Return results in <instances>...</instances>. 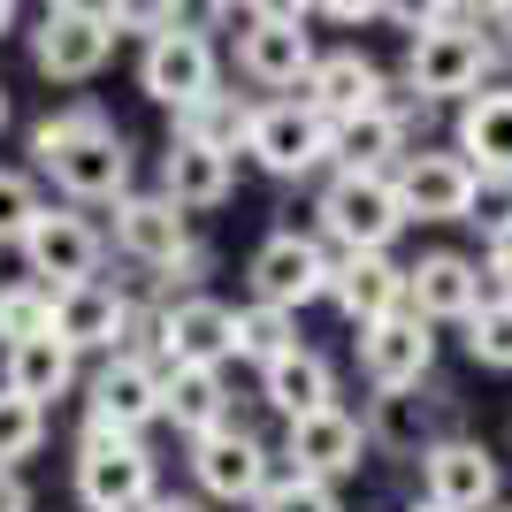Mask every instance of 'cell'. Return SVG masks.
Listing matches in <instances>:
<instances>
[{
	"label": "cell",
	"mask_w": 512,
	"mask_h": 512,
	"mask_svg": "<svg viewBox=\"0 0 512 512\" xmlns=\"http://www.w3.org/2000/svg\"><path fill=\"white\" fill-rule=\"evenodd\" d=\"M398 146H406V115L398 107H375V115H352V123L329 130V153L344 161L337 176H383V161Z\"/></svg>",
	"instance_id": "obj_28"
},
{
	"label": "cell",
	"mask_w": 512,
	"mask_h": 512,
	"mask_svg": "<svg viewBox=\"0 0 512 512\" xmlns=\"http://www.w3.org/2000/svg\"><path fill=\"white\" fill-rule=\"evenodd\" d=\"M31 153H39V169L62 184L77 207H115V199L130 192V146L123 130L107 123L100 107H69V115H46L39 130H31Z\"/></svg>",
	"instance_id": "obj_1"
},
{
	"label": "cell",
	"mask_w": 512,
	"mask_h": 512,
	"mask_svg": "<svg viewBox=\"0 0 512 512\" xmlns=\"http://www.w3.org/2000/svg\"><path fill=\"white\" fill-rule=\"evenodd\" d=\"M490 276L505 283V299H512V230H505V237H490Z\"/></svg>",
	"instance_id": "obj_38"
},
{
	"label": "cell",
	"mask_w": 512,
	"mask_h": 512,
	"mask_svg": "<svg viewBox=\"0 0 512 512\" xmlns=\"http://www.w3.org/2000/svg\"><path fill=\"white\" fill-rule=\"evenodd\" d=\"M459 161H467L474 176L512 184V92L467 100V115H459Z\"/></svg>",
	"instance_id": "obj_24"
},
{
	"label": "cell",
	"mask_w": 512,
	"mask_h": 512,
	"mask_svg": "<svg viewBox=\"0 0 512 512\" xmlns=\"http://www.w3.org/2000/svg\"><path fill=\"white\" fill-rule=\"evenodd\" d=\"M0 123H8V85H0Z\"/></svg>",
	"instance_id": "obj_43"
},
{
	"label": "cell",
	"mask_w": 512,
	"mask_h": 512,
	"mask_svg": "<svg viewBox=\"0 0 512 512\" xmlns=\"http://www.w3.org/2000/svg\"><path fill=\"white\" fill-rule=\"evenodd\" d=\"M46 329H54V291H39V283H8V291H0V352L46 337Z\"/></svg>",
	"instance_id": "obj_32"
},
{
	"label": "cell",
	"mask_w": 512,
	"mask_h": 512,
	"mask_svg": "<svg viewBox=\"0 0 512 512\" xmlns=\"http://www.w3.org/2000/svg\"><path fill=\"white\" fill-rule=\"evenodd\" d=\"M428 360H436V337H428V321L413 314H390L375 321V329H360V367L375 390H413L428 375Z\"/></svg>",
	"instance_id": "obj_18"
},
{
	"label": "cell",
	"mask_w": 512,
	"mask_h": 512,
	"mask_svg": "<svg viewBox=\"0 0 512 512\" xmlns=\"http://www.w3.org/2000/svg\"><path fill=\"white\" fill-rule=\"evenodd\" d=\"M482 306V268L467 253H428L406 268V314L413 321H467Z\"/></svg>",
	"instance_id": "obj_19"
},
{
	"label": "cell",
	"mask_w": 512,
	"mask_h": 512,
	"mask_svg": "<svg viewBox=\"0 0 512 512\" xmlns=\"http://www.w3.org/2000/svg\"><path fill=\"white\" fill-rule=\"evenodd\" d=\"M413 512H436V505H413Z\"/></svg>",
	"instance_id": "obj_44"
},
{
	"label": "cell",
	"mask_w": 512,
	"mask_h": 512,
	"mask_svg": "<svg viewBox=\"0 0 512 512\" xmlns=\"http://www.w3.org/2000/svg\"><path fill=\"white\" fill-rule=\"evenodd\" d=\"M69 383H77V352H62L54 337H31V344H8V352H0V390L23 398V406L46 413V398H62Z\"/></svg>",
	"instance_id": "obj_23"
},
{
	"label": "cell",
	"mask_w": 512,
	"mask_h": 512,
	"mask_svg": "<svg viewBox=\"0 0 512 512\" xmlns=\"http://www.w3.org/2000/svg\"><path fill=\"white\" fill-rule=\"evenodd\" d=\"M482 176L459 161V153H406L390 192H398V214H421V222H467V199Z\"/></svg>",
	"instance_id": "obj_13"
},
{
	"label": "cell",
	"mask_w": 512,
	"mask_h": 512,
	"mask_svg": "<svg viewBox=\"0 0 512 512\" xmlns=\"http://www.w3.org/2000/svg\"><path fill=\"white\" fill-rule=\"evenodd\" d=\"M230 352H237V360L276 367L283 352H299V337H291V314H276V306H245V314H230Z\"/></svg>",
	"instance_id": "obj_31"
},
{
	"label": "cell",
	"mask_w": 512,
	"mask_h": 512,
	"mask_svg": "<svg viewBox=\"0 0 512 512\" xmlns=\"http://www.w3.org/2000/svg\"><path fill=\"white\" fill-rule=\"evenodd\" d=\"M467 222H482L490 237H505V230H512V184L482 176V184H474V199H467Z\"/></svg>",
	"instance_id": "obj_37"
},
{
	"label": "cell",
	"mask_w": 512,
	"mask_h": 512,
	"mask_svg": "<svg viewBox=\"0 0 512 512\" xmlns=\"http://www.w3.org/2000/svg\"><path fill=\"white\" fill-rule=\"evenodd\" d=\"M100 245L107 237L92 230L77 207H39L31 230H23V260H31V283L39 291H77V283L100 276Z\"/></svg>",
	"instance_id": "obj_3"
},
{
	"label": "cell",
	"mask_w": 512,
	"mask_h": 512,
	"mask_svg": "<svg viewBox=\"0 0 512 512\" xmlns=\"http://www.w3.org/2000/svg\"><path fill=\"white\" fill-rule=\"evenodd\" d=\"M421 474H428V505L436 512H490L497 505V459L467 436L421 451Z\"/></svg>",
	"instance_id": "obj_17"
},
{
	"label": "cell",
	"mask_w": 512,
	"mask_h": 512,
	"mask_svg": "<svg viewBox=\"0 0 512 512\" xmlns=\"http://www.w3.org/2000/svg\"><path fill=\"white\" fill-rule=\"evenodd\" d=\"M199 490L207 497H260L268 490V451L245 436V428H214V436H199Z\"/></svg>",
	"instance_id": "obj_22"
},
{
	"label": "cell",
	"mask_w": 512,
	"mask_h": 512,
	"mask_svg": "<svg viewBox=\"0 0 512 512\" xmlns=\"http://www.w3.org/2000/svg\"><path fill=\"white\" fill-rule=\"evenodd\" d=\"M497 23H505V31H512V8H497ZM505 46H512V39H505Z\"/></svg>",
	"instance_id": "obj_42"
},
{
	"label": "cell",
	"mask_w": 512,
	"mask_h": 512,
	"mask_svg": "<svg viewBox=\"0 0 512 512\" xmlns=\"http://www.w3.org/2000/svg\"><path fill=\"white\" fill-rule=\"evenodd\" d=\"M245 153H253L268 176H306V169L329 161V123H321L306 100H268V107H253Z\"/></svg>",
	"instance_id": "obj_7"
},
{
	"label": "cell",
	"mask_w": 512,
	"mask_h": 512,
	"mask_svg": "<svg viewBox=\"0 0 512 512\" xmlns=\"http://www.w3.org/2000/svg\"><path fill=\"white\" fill-rule=\"evenodd\" d=\"M0 512H31V490H23V474H0Z\"/></svg>",
	"instance_id": "obj_39"
},
{
	"label": "cell",
	"mask_w": 512,
	"mask_h": 512,
	"mask_svg": "<svg viewBox=\"0 0 512 512\" xmlns=\"http://www.w3.org/2000/svg\"><path fill=\"white\" fill-rule=\"evenodd\" d=\"M161 413H169L184 436H214V428H230L222 375H214V367H161Z\"/></svg>",
	"instance_id": "obj_27"
},
{
	"label": "cell",
	"mask_w": 512,
	"mask_h": 512,
	"mask_svg": "<svg viewBox=\"0 0 512 512\" xmlns=\"http://www.w3.org/2000/svg\"><path fill=\"white\" fill-rule=\"evenodd\" d=\"M253 512H337V497L321 490V482H268L253 497Z\"/></svg>",
	"instance_id": "obj_36"
},
{
	"label": "cell",
	"mask_w": 512,
	"mask_h": 512,
	"mask_svg": "<svg viewBox=\"0 0 512 512\" xmlns=\"http://www.w3.org/2000/svg\"><path fill=\"white\" fill-rule=\"evenodd\" d=\"M107 54H115V23H107V8H77V0H62V8H46L39 31H31V62H39L54 85H85Z\"/></svg>",
	"instance_id": "obj_5"
},
{
	"label": "cell",
	"mask_w": 512,
	"mask_h": 512,
	"mask_svg": "<svg viewBox=\"0 0 512 512\" xmlns=\"http://www.w3.org/2000/svg\"><path fill=\"white\" fill-rule=\"evenodd\" d=\"M490 512H512V505H490Z\"/></svg>",
	"instance_id": "obj_45"
},
{
	"label": "cell",
	"mask_w": 512,
	"mask_h": 512,
	"mask_svg": "<svg viewBox=\"0 0 512 512\" xmlns=\"http://www.w3.org/2000/svg\"><path fill=\"white\" fill-rule=\"evenodd\" d=\"M245 130H253V107L230 100V92H207V100L184 115V130H176V138H192V146H207V153H222V161H230V153L245 146Z\"/></svg>",
	"instance_id": "obj_29"
},
{
	"label": "cell",
	"mask_w": 512,
	"mask_h": 512,
	"mask_svg": "<svg viewBox=\"0 0 512 512\" xmlns=\"http://www.w3.org/2000/svg\"><path fill=\"white\" fill-rule=\"evenodd\" d=\"M146 421H161V367L146 352H115L92 375V428L100 436H138Z\"/></svg>",
	"instance_id": "obj_11"
},
{
	"label": "cell",
	"mask_w": 512,
	"mask_h": 512,
	"mask_svg": "<svg viewBox=\"0 0 512 512\" xmlns=\"http://www.w3.org/2000/svg\"><path fill=\"white\" fill-rule=\"evenodd\" d=\"M146 512H207V505H192V497H153Z\"/></svg>",
	"instance_id": "obj_40"
},
{
	"label": "cell",
	"mask_w": 512,
	"mask_h": 512,
	"mask_svg": "<svg viewBox=\"0 0 512 512\" xmlns=\"http://www.w3.org/2000/svg\"><path fill=\"white\" fill-rule=\"evenodd\" d=\"M138 85H146L161 107L192 115V107L214 92V46H207V31H184V23H176V31H153Z\"/></svg>",
	"instance_id": "obj_10"
},
{
	"label": "cell",
	"mask_w": 512,
	"mask_h": 512,
	"mask_svg": "<svg viewBox=\"0 0 512 512\" xmlns=\"http://www.w3.org/2000/svg\"><path fill=\"white\" fill-rule=\"evenodd\" d=\"M39 184L23 169H0V245H23V230H31V214H39Z\"/></svg>",
	"instance_id": "obj_35"
},
{
	"label": "cell",
	"mask_w": 512,
	"mask_h": 512,
	"mask_svg": "<svg viewBox=\"0 0 512 512\" xmlns=\"http://www.w3.org/2000/svg\"><path fill=\"white\" fill-rule=\"evenodd\" d=\"M321 230L337 237L344 253H383L390 237H398V192H390V176H337L329 192H321Z\"/></svg>",
	"instance_id": "obj_6"
},
{
	"label": "cell",
	"mask_w": 512,
	"mask_h": 512,
	"mask_svg": "<svg viewBox=\"0 0 512 512\" xmlns=\"http://www.w3.org/2000/svg\"><path fill=\"white\" fill-rule=\"evenodd\" d=\"M360 451H367V428L352 421L344 406H321L306 413V421H291V436H283V459H291V482H337V474L360 467Z\"/></svg>",
	"instance_id": "obj_12"
},
{
	"label": "cell",
	"mask_w": 512,
	"mask_h": 512,
	"mask_svg": "<svg viewBox=\"0 0 512 512\" xmlns=\"http://www.w3.org/2000/svg\"><path fill=\"white\" fill-rule=\"evenodd\" d=\"M467 352L482 367H512V299H482L467 314Z\"/></svg>",
	"instance_id": "obj_33"
},
{
	"label": "cell",
	"mask_w": 512,
	"mask_h": 512,
	"mask_svg": "<svg viewBox=\"0 0 512 512\" xmlns=\"http://www.w3.org/2000/svg\"><path fill=\"white\" fill-rule=\"evenodd\" d=\"M329 299L344 321L375 329V321L406 314V268H390V253H344L329 260Z\"/></svg>",
	"instance_id": "obj_15"
},
{
	"label": "cell",
	"mask_w": 512,
	"mask_h": 512,
	"mask_svg": "<svg viewBox=\"0 0 512 512\" xmlns=\"http://www.w3.org/2000/svg\"><path fill=\"white\" fill-rule=\"evenodd\" d=\"M0 31H16V8H8V0H0Z\"/></svg>",
	"instance_id": "obj_41"
},
{
	"label": "cell",
	"mask_w": 512,
	"mask_h": 512,
	"mask_svg": "<svg viewBox=\"0 0 512 512\" xmlns=\"http://www.w3.org/2000/svg\"><path fill=\"white\" fill-rule=\"evenodd\" d=\"M161 360L169 367H222L230 360V306L222 299L161 306Z\"/></svg>",
	"instance_id": "obj_21"
},
{
	"label": "cell",
	"mask_w": 512,
	"mask_h": 512,
	"mask_svg": "<svg viewBox=\"0 0 512 512\" xmlns=\"http://www.w3.org/2000/svg\"><path fill=\"white\" fill-rule=\"evenodd\" d=\"M39 444H46V413L0 390V474H16V459H31Z\"/></svg>",
	"instance_id": "obj_34"
},
{
	"label": "cell",
	"mask_w": 512,
	"mask_h": 512,
	"mask_svg": "<svg viewBox=\"0 0 512 512\" xmlns=\"http://www.w3.org/2000/svg\"><path fill=\"white\" fill-rule=\"evenodd\" d=\"M375 444H390V451H436V406L413 398V390H383V406H375Z\"/></svg>",
	"instance_id": "obj_30"
},
{
	"label": "cell",
	"mask_w": 512,
	"mask_h": 512,
	"mask_svg": "<svg viewBox=\"0 0 512 512\" xmlns=\"http://www.w3.org/2000/svg\"><path fill=\"white\" fill-rule=\"evenodd\" d=\"M161 199H169L176 214L184 207H222V199H230V161L192 146V138H176V146L161 153Z\"/></svg>",
	"instance_id": "obj_26"
},
{
	"label": "cell",
	"mask_w": 512,
	"mask_h": 512,
	"mask_svg": "<svg viewBox=\"0 0 512 512\" xmlns=\"http://www.w3.org/2000/svg\"><path fill=\"white\" fill-rule=\"evenodd\" d=\"M413 54H406V77L421 100H459V92L482 85V69H490V39L482 31H459L467 16H451V8H428L413 16Z\"/></svg>",
	"instance_id": "obj_2"
},
{
	"label": "cell",
	"mask_w": 512,
	"mask_h": 512,
	"mask_svg": "<svg viewBox=\"0 0 512 512\" xmlns=\"http://www.w3.org/2000/svg\"><path fill=\"white\" fill-rule=\"evenodd\" d=\"M77 497H85V512H146L153 505V459H146V444H138V436H100V428H85Z\"/></svg>",
	"instance_id": "obj_4"
},
{
	"label": "cell",
	"mask_w": 512,
	"mask_h": 512,
	"mask_svg": "<svg viewBox=\"0 0 512 512\" xmlns=\"http://www.w3.org/2000/svg\"><path fill=\"white\" fill-rule=\"evenodd\" d=\"M115 245H123L130 260H146V268H176V260L192 253L184 214H176L161 192H123L115 199Z\"/></svg>",
	"instance_id": "obj_20"
},
{
	"label": "cell",
	"mask_w": 512,
	"mask_h": 512,
	"mask_svg": "<svg viewBox=\"0 0 512 512\" xmlns=\"http://www.w3.org/2000/svg\"><path fill=\"white\" fill-rule=\"evenodd\" d=\"M237 62L260 85H306L314 69V31H306V8H253L245 16V39H237Z\"/></svg>",
	"instance_id": "obj_8"
},
{
	"label": "cell",
	"mask_w": 512,
	"mask_h": 512,
	"mask_svg": "<svg viewBox=\"0 0 512 512\" xmlns=\"http://www.w3.org/2000/svg\"><path fill=\"white\" fill-rule=\"evenodd\" d=\"M253 291H260V306L299 314L306 299H329V253H321L314 237H299V230H276L253 253Z\"/></svg>",
	"instance_id": "obj_9"
},
{
	"label": "cell",
	"mask_w": 512,
	"mask_h": 512,
	"mask_svg": "<svg viewBox=\"0 0 512 512\" xmlns=\"http://www.w3.org/2000/svg\"><path fill=\"white\" fill-rule=\"evenodd\" d=\"M260 398L283 413V421H306V413L337 406V375L321 352H283L276 367H260Z\"/></svg>",
	"instance_id": "obj_25"
},
{
	"label": "cell",
	"mask_w": 512,
	"mask_h": 512,
	"mask_svg": "<svg viewBox=\"0 0 512 512\" xmlns=\"http://www.w3.org/2000/svg\"><path fill=\"white\" fill-rule=\"evenodd\" d=\"M130 329V299L115 283H77V291H54V329L46 337L62 352H115V337Z\"/></svg>",
	"instance_id": "obj_16"
},
{
	"label": "cell",
	"mask_w": 512,
	"mask_h": 512,
	"mask_svg": "<svg viewBox=\"0 0 512 512\" xmlns=\"http://www.w3.org/2000/svg\"><path fill=\"white\" fill-rule=\"evenodd\" d=\"M306 107H314L321 123L337 130V123H352V115H375V107H390L383 100V69L367 62V54H314V69H306Z\"/></svg>",
	"instance_id": "obj_14"
}]
</instances>
